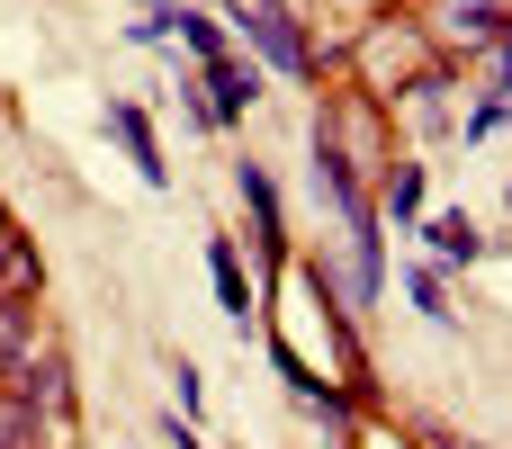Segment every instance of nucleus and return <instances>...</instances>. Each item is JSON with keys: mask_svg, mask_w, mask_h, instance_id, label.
Listing matches in <instances>:
<instances>
[{"mask_svg": "<svg viewBox=\"0 0 512 449\" xmlns=\"http://www.w3.org/2000/svg\"><path fill=\"white\" fill-rule=\"evenodd\" d=\"M9 243H18V216H9V207H0V261H9Z\"/></svg>", "mask_w": 512, "mask_h": 449, "instance_id": "nucleus-19", "label": "nucleus"}, {"mask_svg": "<svg viewBox=\"0 0 512 449\" xmlns=\"http://www.w3.org/2000/svg\"><path fill=\"white\" fill-rule=\"evenodd\" d=\"M234 189H243V207H252V243H261V261L279 270V261H288V216H279V180H270L261 162H234Z\"/></svg>", "mask_w": 512, "mask_h": 449, "instance_id": "nucleus-5", "label": "nucleus"}, {"mask_svg": "<svg viewBox=\"0 0 512 449\" xmlns=\"http://www.w3.org/2000/svg\"><path fill=\"white\" fill-rule=\"evenodd\" d=\"M387 9H423V0H387Z\"/></svg>", "mask_w": 512, "mask_h": 449, "instance_id": "nucleus-20", "label": "nucleus"}, {"mask_svg": "<svg viewBox=\"0 0 512 449\" xmlns=\"http://www.w3.org/2000/svg\"><path fill=\"white\" fill-rule=\"evenodd\" d=\"M27 351H36V297H0V387L18 378Z\"/></svg>", "mask_w": 512, "mask_h": 449, "instance_id": "nucleus-8", "label": "nucleus"}, {"mask_svg": "<svg viewBox=\"0 0 512 449\" xmlns=\"http://www.w3.org/2000/svg\"><path fill=\"white\" fill-rule=\"evenodd\" d=\"M171 36L198 54V72H207V63H225V36H216V18H198V9H180V0H171Z\"/></svg>", "mask_w": 512, "mask_h": 449, "instance_id": "nucleus-11", "label": "nucleus"}, {"mask_svg": "<svg viewBox=\"0 0 512 449\" xmlns=\"http://www.w3.org/2000/svg\"><path fill=\"white\" fill-rule=\"evenodd\" d=\"M0 449H36V414L18 405V387H0Z\"/></svg>", "mask_w": 512, "mask_h": 449, "instance_id": "nucleus-14", "label": "nucleus"}, {"mask_svg": "<svg viewBox=\"0 0 512 449\" xmlns=\"http://www.w3.org/2000/svg\"><path fill=\"white\" fill-rule=\"evenodd\" d=\"M315 144L378 198V180L396 171V135H387V108L378 99H360V90H324V108H315Z\"/></svg>", "mask_w": 512, "mask_h": 449, "instance_id": "nucleus-2", "label": "nucleus"}, {"mask_svg": "<svg viewBox=\"0 0 512 449\" xmlns=\"http://www.w3.org/2000/svg\"><path fill=\"white\" fill-rule=\"evenodd\" d=\"M342 72H351V90L378 99V108H396V99H441V90H450V54L432 45L423 18H405V9L369 18V27L351 36Z\"/></svg>", "mask_w": 512, "mask_h": 449, "instance_id": "nucleus-1", "label": "nucleus"}, {"mask_svg": "<svg viewBox=\"0 0 512 449\" xmlns=\"http://www.w3.org/2000/svg\"><path fill=\"white\" fill-rule=\"evenodd\" d=\"M198 90H207V117H216V126H234V117L252 108V90H261V81H252V63H243V54H225V63H207V72H198Z\"/></svg>", "mask_w": 512, "mask_h": 449, "instance_id": "nucleus-7", "label": "nucleus"}, {"mask_svg": "<svg viewBox=\"0 0 512 449\" xmlns=\"http://www.w3.org/2000/svg\"><path fill=\"white\" fill-rule=\"evenodd\" d=\"M162 441H171V449H207L198 432H189V414H171V423H162Z\"/></svg>", "mask_w": 512, "mask_h": 449, "instance_id": "nucleus-18", "label": "nucleus"}, {"mask_svg": "<svg viewBox=\"0 0 512 449\" xmlns=\"http://www.w3.org/2000/svg\"><path fill=\"white\" fill-rule=\"evenodd\" d=\"M378 207H387L396 225H423V162H396V171L378 180Z\"/></svg>", "mask_w": 512, "mask_h": 449, "instance_id": "nucleus-10", "label": "nucleus"}, {"mask_svg": "<svg viewBox=\"0 0 512 449\" xmlns=\"http://www.w3.org/2000/svg\"><path fill=\"white\" fill-rule=\"evenodd\" d=\"M504 108H512V99H495V90H486V99H477V108H468V144H486V135H495V126H504Z\"/></svg>", "mask_w": 512, "mask_h": 449, "instance_id": "nucleus-16", "label": "nucleus"}, {"mask_svg": "<svg viewBox=\"0 0 512 449\" xmlns=\"http://www.w3.org/2000/svg\"><path fill=\"white\" fill-rule=\"evenodd\" d=\"M225 18L243 27V45H252L270 72H288V81H315V45H306V18H297L288 0H225Z\"/></svg>", "mask_w": 512, "mask_h": 449, "instance_id": "nucleus-3", "label": "nucleus"}, {"mask_svg": "<svg viewBox=\"0 0 512 449\" xmlns=\"http://www.w3.org/2000/svg\"><path fill=\"white\" fill-rule=\"evenodd\" d=\"M108 135L126 144V162H135L153 189H171V162H162V144H153V126H144V108H135V99H108Z\"/></svg>", "mask_w": 512, "mask_h": 449, "instance_id": "nucleus-6", "label": "nucleus"}, {"mask_svg": "<svg viewBox=\"0 0 512 449\" xmlns=\"http://www.w3.org/2000/svg\"><path fill=\"white\" fill-rule=\"evenodd\" d=\"M405 18H423L432 27V45L441 54H459V45H495L504 36V0H423V9H405Z\"/></svg>", "mask_w": 512, "mask_h": 449, "instance_id": "nucleus-4", "label": "nucleus"}, {"mask_svg": "<svg viewBox=\"0 0 512 449\" xmlns=\"http://www.w3.org/2000/svg\"><path fill=\"white\" fill-rule=\"evenodd\" d=\"M207 279H216V297H225V315L252 333V279H243V261H234V243H207Z\"/></svg>", "mask_w": 512, "mask_h": 449, "instance_id": "nucleus-9", "label": "nucleus"}, {"mask_svg": "<svg viewBox=\"0 0 512 449\" xmlns=\"http://www.w3.org/2000/svg\"><path fill=\"white\" fill-rule=\"evenodd\" d=\"M36 288H45V261H36V243L18 234L9 261H0V297H36Z\"/></svg>", "mask_w": 512, "mask_h": 449, "instance_id": "nucleus-13", "label": "nucleus"}, {"mask_svg": "<svg viewBox=\"0 0 512 449\" xmlns=\"http://www.w3.org/2000/svg\"><path fill=\"white\" fill-rule=\"evenodd\" d=\"M414 306H423L432 324H450V279H441V270H414Z\"/></svg>", "mask_w": 512, "mask_h": 449, "instance_id": "nucleus-15", "label": "nucleus"}, {"mask_svg": "<svg viewBox=\"0 0 512 449\" xmlns=\"http://www.w3.org/2000/svg\"><path fill=\"white\" fill-rule=\"evenodd\" d=\"M423 234H432L441 261H477V252H486V234H477L468 216H423Z\"/></svg>", "mask_w": 512, "mask_h": 449, "instance_id": "nucleus-12", "label": "nucleus"}, {"mask_svg": "<svg viewBox=\"0 0 512 449\" xmlns=\"http://www.w3.org/2000/svg\"><path fill=\"white\" fill-rule=\"evenodd\" d=\"M495 99H512V18H504V36H495Z\"/></svg>", "mask_w": 512, "mask_h": 449, "instance_id": "nucleus-17", "label": "nucleus"}]
</instances>
